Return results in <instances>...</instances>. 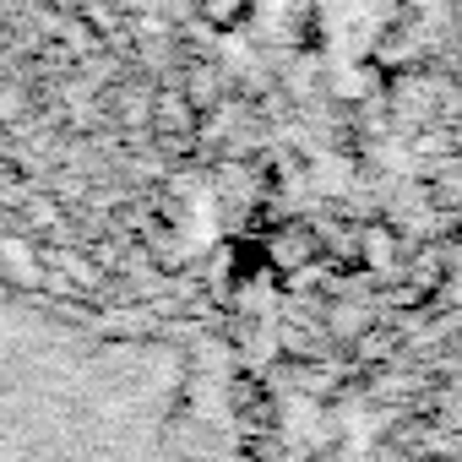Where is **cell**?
Listing matches in <instances>:
<instances>
[{"instance_id": "277c9868", "label": "cell", "mask_w": 462, "mask_h": 462, "mask_svg": "<svg viewBox=\"0 0 462 462\" xmlns=\"http://www.w3.org/2000/svg\"><path fill=\"white\" fill-rule=\"evenodd\" d=\"M158 125H190V98L185 93H158Z\"/></svg>"}, {"instance_id": "3957f363", "label": "cell", "mask_w": 462, "mask_h": 462, "mask_svg": "<svg viewBox=\"0 0 462 462\" xmlns=\"http://www.w3.org/2000/svg\"><path fill=\"white\" fill-rule=\"evenodd\" d=\"M190 6H196V17L207 28H235V23H245L251 0H190Z\"/></svg>"}, {"instance_id": "8992f818", "label": "cell", "mask_w": 462, "mask_h": 462, "mask_svg": "<svg viewBox=\"0 0 462 462\" xmlns=\"http://www.w3.org/2000/svg\"><path fill=\"white\" fill-rule=\"evenodd\" d=\"M386 256H392V240H386V228H370V262H375V267H386Z\"/></svg>"}, {"instance_id": "6da1fadb", "label": "cell", "mask_w": 462, "mask_h": 462, "mask_svg": "<svg viewBox=\"0 0 462 462\" xmlns=\"http://www.w3.org/2000/svg\"><path fill=\"white\" fill-rule=\"evenodd\" d=\"M0 462H228L212 354L136 310L0 294Z\"/></svg>"}, {"instance_id": "5b68a950", "label": "cell", "mask_w": 462, "mask_h": 462, "mask_svg": "<svg viewBox=\"0 0 462 462\" xmlns=\"http://www.w3.org/2000/svg\"><path fill=\"white\" fill-rule=\"evenodd\" d=\"M332 93H337V98H365V93H370V77H365L359 66H348V71H332Z\"/></svg>"}, {"instance_id": "7a4b0ae2", "label": "cell", "mask_w": 462, "mask_h": 462, "mask_svg": "<svg viewBox=\"0 0 462 462\" xmlns=\"http://www.w3.org/2000/svg\"><path fill=\"white\" fill-rule=\"evenodd\" d=\"M217 93H223V77H217V66L196 60V66L185 71V98H190V109H212V104H217Z\"/></svg>"}]
</instances>
